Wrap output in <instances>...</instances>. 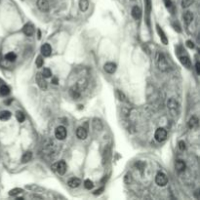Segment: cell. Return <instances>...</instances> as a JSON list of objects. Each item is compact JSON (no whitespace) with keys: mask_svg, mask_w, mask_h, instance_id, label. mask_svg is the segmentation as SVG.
Segmentation results:
<instances>
[{"mask_svg":"<svg viewBox=\"0 0 200 200\" xmlns=\"http://www.w3.org/2000/svg\"><path fill=\"white\" fill-rule=\"evenodd\" d=\"M156 64L158 68L161 70V71H168L169 70V64L168 61L166 59L165 55L161 53V52H158L156 54Z\"/></svg>","mask_w":200,"mask_h":200,"instance_id":"cell-1","label":"cell"},{"mask_svg":"<svg viewBox=\"0 0 200 200\" xmlns=\"http://www.w3.org/2000/svg\"><path fill=\"white\" fill-rule=\"evenodd\" d=\"M167 106H168L170 113H171L173 116H177L178 114H179L180 105H179V103L176 101V99H174V98L169 99L168 103H167Z\"/></svg>","mask_w":200,"mask_h":200,"instance_id":"cell-2","label":"cell"},{"mask_svg":"<svg viewBox=\"0 0 200 200\" xmlns=\"http://www.w3.org/2000/svg\"><path fill=\"white\" fill-rule=\"evenodd\" d=\"M154 137L157 142L161 143L163 141H165L166 138H167V131H166L164 128H158L157 130L155 131Z\"/></svg>","mask_w":200,"mask_h":200,"instance_id":"cell-3","label":"cell"},{"mask_svg":"<svg viewBox=\"0 0 200 200\" xmlns=\"http://www.w3.org/2000/svg\"><path fill=\"white\" fill-rule=\"evenodd\" d=\"M155 181L159 187H165L168 183V178L164 173L159 172L155 177Z\"/></svg>","mask_w":200,"mask_h":200,"instance_id":"cell-4","label":"cell"},{"mask_svg":"<svg viewBox=\"0 0 200 200\" xmlns=\"http://www.w3.org/2000/svg\"><path fill=\"white\" fill-rule=\"evenodd\" d=\"M66 135H68V132H66L65 126H59L55 130V136L58 140H65L66 138Z\"/></svg>","mask_w":200,"mask_h":200,"instance_id":"cell-5","label":"cell"},{"mask_svg":"<svg viewBox=\"0 0 200 200\" xmlns=\"http://www.w3.org/2000/svg\"><path fill=\"white\" fill-rule=\"evenodd\" d=\"M35 80H36V83L38 84V86L41 88L42 90H46L48 85H47V82L45 81V77H44L41 73H37V74H36Z\"/></svg>","mask_w":200,"mask_h":200,"instance_id":"cell-6","label":"cell"},{"mask_svg":"<svg viewBox=\"0 0 200 200\" xmlns=\"http://www.w3.org/2000/svg\"><path fill=\"white\" fill-rule=\"evenodd\" d=\"M55 169L58 172V174L60 175H65V173L66 171V164L64 160H62L60 162H58L56 165H55Z\"/></svg>","mask_w":200,"mask_h":200,"instance_id":"cell-7","label":"cell"},{"mask_svg":"<svg viewBox=\"0 0 200 200\" xmlns=\"http://www.w3.org/2000/svg\"><path fill=\"white\" fill-rule=\"evenodd\" d=\"M37 7L41 12H48L50 8L47 0H37Z\"/></svg>","mask_w":200,"mask_h":200,"instance_id":"cell-8","label":"cell"},{"mask_svg":"<svg viewBox=\"0 0 200 200\" xmlns=\"http://www.w3.org/2000/svg\"><path fill=\"white\" fill-rule=\"evenodd\" d=\"M23 32L25 33L27 36H31L34 34L35 32V28L31 24H27L23 28Z\"/></svg>","mask_w":200,"mask_h":200,"instance_id":"cell-9","label":"cell"},{"mask_svg":"<svg viewBox=\"0 0 200 200\" xmlns=\"http://www.w3.org/2000/svg\"><path fill=\"white\" fill-rule=\"evenodd\" d=\"M156 30H157V33L159 34V37H160V40L161 42L163 44H165V45H167L168 44V39H167V36H166V34L164 33V31H163V29L159 27L158 25H156Z\"/></svg>","mask_w":200,"mask_h":200,"instance_id":"cell-10","label":"cell"},{"mask_svg":"<svg viewBox=\"0 0 200 200\" xmlns=\"http://www.w3.org/2000/svg\"><path fill=\"white\" fill-rule=\"evenodd\" d=\"M179 59H180V62H181V65H183L184 68H191V62L190 60V58H188V56H187V55H183V56H180Z\"/></svg>","mask_w":200,"mask_h":200,"instance_id":"cell-11","label":"cell"},{"mask_svg":"<svg viewBox=\"0 0 200 200\" xmlns=\"http://www.w3.org/2000/svg\"><path fill=\"white\" fill-rule=\"evenodd\" d=\"M103 68H105V71L109 73V74H112L116 71V65L113 64V62H106L103 66Z\"/></svg>","mask_w":200,"mask_h":200,"instance_id":"cell-12","label":"cell"},{"mask_svg":"<svg viewBox=\"0 0 200 200\" xmlns=\"http://www.w3.org/2000/svg\"><path fill=\"white\" fill-rule=\"evenodd\" d=\"M87 135H88L87 130L84 127H78V128H77V130H76V136H77V138H78V139H80V140H85V139L87 138Z\"/></svg>","mask_w":200,"mask_h":200,"instance_id":"cell-13","label":"cell"},{"mask_svg":"<svg viewBox=\"0 0 200 200\" xmlns=\"http://www.w3.org/2000/svg\"><path fill=\"white\" fill-rule=\"evenodd\" d=\"M52 53V48L50 46V44L45 43L41 46V54L44 57H49Z\"/></svg>","mask_w":200,"mask_h":200,"instance_id":"cell-14","label":"cell"},{"mask_svg":"<svg viewBox=\"0 0 200 200\" xmlns=\"http://www.w3.org/2000/svg\"><path fill=\"white\" fill-rule=\"evenodd\" d=\"M68 184L69 187L75 188V187H78L81 184V181L78 179V178H71V179L68 180Z\"/></svg>","mask_w":200,"mask_h":200,"instance_id":"cell-15","label":"cell"},{"mask_svg":"<svg viewBox=\"0 0 200 200\" xmlns=\"http://www.w3.org/2000/svg\"><path fill=\"white\" fill-rule=\"evenodd\" d=\"M175 167H176V170L179 173L184 172V170H186V168H187L186 162H184V160H177L176 164H175Z\"/></svg>","mask_w":200,"mask_h":200,"instance_id":"cell-16","label":"cell"},{"mask_svg":"<svg viewBox=\"0 0 200 200\" xmlns=\"http://www.w3.org/2000/svg\"><path fill=\"white\" fill-rule=\"evenodd\" d=\"M131 13H132L133 18H134L135 20H139V19H141V17H142V10H141V8L138 6L133 7Z\"/></svg>","mask_w":200,"mask_h":200,"instance_id":"cell-17","label":"cell"},{"mask_svg":"<svg viewBox=\"0 0 200 200\" xmlns=\"http://www.w3.org/2000/svg\"><path fill=\"white\" fill-rule=\"evenodd\" d=\"M184 21L187 25L191 24L192 21H193V14H192L190 11H187V12L184 14Z\"/></svg>","mask_w":200,"mask_h":200,"instance_id":"cell-18","label":"cell"},{"mask_svg":"<svg viewBox=\"0 0 200 200\" xmlns=\"http://www.w3.org/2000/svg\"><path fill=\"white\" fill-rule=\"evenodd\" d=\"M144 7H146V14L147 16V24L149 25V15L151 12V0H144Z\"/></svg>","mask_w":200,"mask_h":200,"instance_id":"cell-19","label":"cell"},{"mask_svg":"<svg viewBox=\"0 0 200 200\" xmlns=\"http://www.w3.org/2000/svg\"><path fill=\"white\" fill-rule=\"evenodd\" d=\"M70 95L72 96L73 99H78L80 97V89L78 88L77 85H75L74 87L70 89Z\"/></svg>","mask_w":200,"mask_h":200,"instance_id":"cell-20","label":"cell"},{"mask_svg":"<svg viewBox=\"0 0 200 200\" xmlns=\"http://www.w3.org/2000/svg\"><path fill=\"white\" fill-rule=\"evenodd\" d=\"M198 122H199V120H198V118L196 117V116H192L191 118H190V122H188V127H190V129H194V128H196L198 126Z\"/></svg>","mask_w":200,"mask_h":200,"instance_id":"cell-21","label":"cell"},{"mask_svg":"<svg viewBox=\"0 0 200 200\" xmlns=\"http://www.w3.org/2000/svg\"><path fill=\"white\" fill-rule=\"evenodd\" d=\"M10 94V88L7 86V85H2L0 87V96L2 97H6Z\"/></svg>","mask_w":200,"mask_h":200,"instance_id":"cell-22","label":"cell"},{"mask_svg":"<svg viewBox=\"0 0 200 200\" xmlns=\"http://www.w3.org/2000/svg\"><path fill=\"white\" fill-rule=\"evenodd\" d=\"M11 118V112H8V110H3V112H0V120L6 121L9 120Z\"/></svg>","mask_w":200,"mask_h":200,"instance_id":"cell-23","label":"cell"},{"mask_svg":"<svg viewBox=\"0 0 200 200\" xmlns=\"http://www.w3.org/2000/svg\"><path fill=\"white\" fill-rule=\"evenodd\" d=\"M89 7V1L88 0H80L79 1V8L82 12H85Z\"/></svg>","mask_w":200,"mask_h":200,"instance_id":"cell-24","label":"cell"},{"mask_svg":"<svg viewBox=\"0 0 200 200\" xmlns=\"http://www.w3.org/2000/svg\"><path fill=\"white\" fill-rule=\"evenodd\" d=\"M32 158V153L30 151H27L25 153H24L23 157H22V162L23 163H28V161H30Z\"/></svg>","mask_w":200,"mask_h":200,"instance_id":"cell-25","label":"cell"},{"mask_svg":"<svg viewBox=\"0 0 200 200\" xmlns=\"http://www.w3.org/2000/svg\"><path fill=\"white\" fill-rule=\"evenodd\" d=\"M93 127H94L95 130L101 131L102 129H103V124H102L101 120L97 119V118H96V119H94V121H93Z\"/></svg>","mask_w":200,"mask_h":200,"instance_id":"cell-26","label":"cell"},{"mask_svg":"<svg viewBox=\"0 0 200 200\" xmlns=\"http://www.w3.org/2000/svg\"><path fill=\"white\" fill-rule=\"evenodd\" d=\"M5 59H6L7 61H9V62H14V61H16L17 55L15 54V53H13V52H10V53L6 54Z\"/></svg>","mask_w":200,"mask_h":200,"instance_id":"cell-27","label":"cell"},{"mask_svg":"<svg viewBox=\"0 0 200 200\" xmlns=\"http://www.w3.org/2000/svg\"><path fill=\"white\" fill-rule=\"evenodd\" d=\"M16 117H17V120L19 121L20 123H22V122H24L25 119V114H24V112H17V113H16Z\"/></svg>","mask_w":200,"mask_h":200,"instance_id":"cell-28","label":"cell"},{"mask_svg":"<svg viewBox=\"0 0 200 200\" xmlns=\"http://www.w3.org/2000/svg\"><path fill=\"white\" fill-rule=\"evenodd\" d=\"M84 187H85L86 190H91V188H93L94 184L91 180H86L84 181Z\"/></svg>","mask_w":200,"mask_h":200,"instance_id":"cell-29","label":"cell"},{"mask_svg":"<svg viewBox=\"0 0 200 200\" xmlns=\"http://www.w3.org/2000/svg\"><path fill=\"white\" fill-rule=\"evenodd\" d=\"M41 74L45 77V78H49V77H51V75H52V71L49 69V68H44L43 69V71H42V73Z\"/></svg>","mask_w":200,"mask_h":200,"instance_id":"cell-30","label":"cell"},{"mask_svg":"<svg viewBox=\"0 0 200 200\" xmlns=\"http://www.w3.org/2000/svg\"><path fill=\"white\" fill-rule=\"evenodd\" d=\"M21 192H23V190L22 188H14V190H10V192H9V195H11V196H15V195H17V194H19V193H21Z\"/></svg>","mask_w":200,"mask_h":200,"instance_id":"cell-31","label":"cell"},{"mask_svg":"<svg viewBox=\"0 0 200 200\" xmlns=\"http://www.w3.org/2000/svg\"><path fill=\"white\" fill-rule=\"evenodd\" d=\"M116 95H117V98H118V100L119 101H121V102H124L125 100H126V97H125V95L122 93L121 91H119V90H116Z\"/></svg>","mask_w":200,"mask_h":200,"instance_id":"cell-32","label":"cell"},{"mask_svg":"<svg viewBox=\"0 0 200 200\" xmlns=\"http://www.w3.org/2000/svg\"><path fill=\"white\" fill-rule=\"evenodd\" d=\"M192 3H193V0H181V5H183L184 8L190 6Z\"/></svg>","mask_w":200,"mask_h":200,"instance_id":"cell-33","label":"cell"},{"mask_svg":"<svg viewBox=\"0 0 200 200\" xmlns=\"http://www.w3.org/2000/svg\"><path fill=\"white\" fill-rule=\"evenodd\" d=\"M35 64H36V65H37V68H42V65H43V64H44V61H43V59H42L41 56L37 57V59H36Z\"/></svg>","mask_w":200,"mask_h":200,"instance_id":"cell-34","label":"cell"},{"mask_svg":"<svg viewBox=\"0 0 200 200\" xmlns=\"http://www.w3.org/2000/svg\"><path fill=\"white\" fill-rule=\"evenodd\" d=\"M178 146H179L180 150H184V149H186V143H184V141H180L179 143H178Z\"/></svg>","mask_w":200,"mask_h":200,"instance_id":"cell-35","label":"cell"},{"mask_svg":"<svg viewBox=\"0 0 200 200\" xmlns=\"http://www.w3.org/2000/svg\"><path fill=\"white\" fill-rule=\"evenodd\" d=\"M122 113H123V115L125 117H127L129 115V113H130V109H127V107H123V109H122Z\"/></svg>","mask_w":200,"mask_h":200,"instance_id":"cell-36","label":"cell"},{"mask_svg":"<svg viewBox=\"0 0 200 200\" xmlns=\"http://www.w3.org/2000/svg\"><path fill=\"white\" fill-rule=\"evenodd\" d=\"M164 4H165V6H166V8H168V9H170L172 7V1L171 0H164Z\"/></svg>","mask_w":200,"mask_h":200,"instance_id":"cell-37","label":"cell"},{"mask_svg":"<svg viewBox=\"0 0 200 200\" xmlns=\"http://www.w3.org/2000/svg\"><path fill=\"white\" fill-rule=\"evenodd\" d=\"M131 175L130 174H127V175L125 176V178H124V181L126 184H130V181H131Z\"/></svg>","mask_w":200,"mask_h":200,"instance_id":"cell-38","label":"cell"},{"mask_svg":"<svg viewBox=\"0 0 200 200\" xmlns=\"http://www.w3.org/2000/svg\"><path fill=\"white\" fill-rule=\"evenodd\" d=\"M187 46L188 48H190V49H193V48H194V43L192 41H190V40H187Z\"/></svg>","mask_w":200,"mask_h":200,"instance_id":"cell-39","label":"cell"},{"mask_svg":"<svg viewBox=\"0 0 200 200\" xmlns=\"http://www.w3.org/2000/svg\"><path fill=\"white\" fill-rule=\"evenodd\" d=\"M195 68H196V73H197V74H200V64H199V62H196Z\"/></svg>","mask_w":200,"mask_h":200,"instance_id":"cell-40","label":"cell"},{"mask_svg":"<svg viewBox=\"0 0 200 200\" xmlns=\"http://www.w3.org/2000/svg\"><path fill=\"white\" fill-rule=\"evenodd\" d=\"M58 82H59V79L57 77H53V78H52V83L53 84H58Z\"/></svg>","mask_w":200,"mask_h":200,"instance_id":"cell-41","label":"cell"},{"mask_svg":"<svg viewBox=\"0 0 200 200\" xmlns=\"http://www.w3.org/2000/svg\"><path fill=\"white\" fill-rule=\"evenodd\" d=\"M103 187H101V188H100V190H97L95 191V194L97 195V194L102 193V191H103Z\"/></svg>","mask_w":200,"mask_h":200,"instance_id":"cell-42","label":"cell"}]
</instances>
